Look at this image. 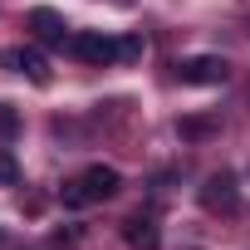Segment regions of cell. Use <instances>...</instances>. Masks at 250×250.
I'll use <instances>...</instances> for the list:
<instances>
[{"instance_id": "obj_1", "label": "cell", "mask_w": 250, "mask_h": 250, "mask_svg": "<svg viewBox=\"0 0 250 250\" xmlns=\"http://www.w3.org/2000/svg\"><path fill=\"white\" fill-rule=\"evenodd\" d=\"M118 187H123V177H118V167H103V162H93V167H83L74 182H64V206L69 211H79V206H93V201H108V196H118Z\"/></svg>"}, {"instance_id": "obj_2", "label": "cell", "mask_w": 250, "mask_h": 250, "mask_svg": "<svg viewBox=\"0 0 250 250\" xmlns=\"http://www.w3.org/2000/svg\"><path fill=\"white\" fill-rule=\"evenodd\" d=\"M177 79L196 83V88H216V83L230 79V64L221 54H191V59H177Z\"/></svg>"}, {"instance_id": "obj_3", "label": "cell", "mask_w": 250, "mask_h": 250, "mask_svg": "<svg viewBox=\"0 0 250 250\" xmlns=\"http://www.w3.org/2000/svg\"><path fill=\"white\" fill-rule=\"evenodd\" d=\"M69 54L103 69V64L118 59V40H108V35H98V30H74V35H69Z\"/></svg>"}, {"instance_id": "obj_4", "label": "cell", "mask_w": 250, "mask_h": 250, "mask_svg": "<svg viewBox=\"0 0 250 250\" xmlns=\"http://www.w3.org/2000/svg\"><path fill=\"white\" fill-rule=\"evenodd\" d=\"M201 206L216 211V216H235V211H240V187H235V177H230V172L206 177V187H201Z\"/></svg>"}, {"instance_id": "obj_5", "label": "cell", "mask_w": 250, "mask_h": 250, "mask_svg": "<svg viewBox=\"0 0 250 250\" xmlns=\"http://www.w3.org/2000/svg\"><path fill=\"white\" fill-rule=\"evenodd\" d=\"M123 240H128L133 250H157L162 245V230H157V221L152 216H128V221H123Z\"/></svg>"}, {"instance_id": "obj_6", "label": "cell", "mask_w": 250, "mask_h": 250, "mask_svg": "<svg viewBox=\"0 0 250 250\" xmlns=\"http://www.w3.org/2000/svg\"><path fill=\"white\" fill-rule=\"evenodd\" d=\"M5 69L25 74L30 83H49V64H44L40 49H5Z\"/></svg>"}, {"instance_id": "obj_7", "label": "cell", "mask_w": 250, "mask_h": 250, "mask_svg": "<svg viewBox=\"0 0 250 250\" xmlns=\"http://www.w3.org/2000/svg\"><path fill=\"white\" fill-rule=\"evenodd\" d=\"M30 30H35V35H40L44 44H64V40H69V35H64V30H69V25H64V15H54L49 5L30 10Z\"/></svg>"}, {"instance_id": "obj_8", "label": "cell", "mask_w": 250, "mask_h": 250, "mask_svg": "<svg viewBox=\"0 0 250 250\" xmlns=\"http://www.w3.org/2000/svg\"><path fill=\"white\" fill-rule=\"evenodd\" d=\"M177 133H182V138H216V133H221V118H182Z\"/></svg>"}, {"instance_id": "obj_9", "label": "cell", "mask_w": 250, "mask_h": 250, "mask_svg": "<svg viewBox=\"0 0 250 250\" xmlns=\"http://www.w3.org/2000/svg\"><path fill=\"white\" fill-rule=\"evenodd\" d=\"M143 49H147L143 35H123V40H118V59H143Z\"/></svg>"}, {"instance_id": "obj_10", "label": "cell", "mask_w": 250, "mask_h": 250, "mask_svg": "<svg viewBox=\"0 0 250 250\" xmlns=\"http://www.w3.org/2000/svg\"><path fill=\"white\" fill-rule=\"evenodd\" d=\"M15 133H20V113L10 103H0V138H15Z\"/></svg>"}, {"instance_id": "obj_11", "label": "cell", "mask_w": 250, "mask_h": 250, "mask_svg": "<svg viewBox=\"0 0 250 250\" xmlns=\"http://www.w3.org/2000/svg\"><path fill=\"white\" fill-rule=\"evenodd\" d=\"M15 182H20V162L10 152H0V187H15Z\"/></svg>"}, {"instance_id": "obj_12", "label": "cell", "mask_w": 250, "mask_h": 250, "mask_svg": "<svg viewBox=\"0 0 250 250\" xmlns=\"http://www.w3.org/2000/svg\"><path fill=\"white\" fill-rule=\"evenodd\" d=\"M0 240H5V235H0Z\"/></svg>"}]
</instances>
